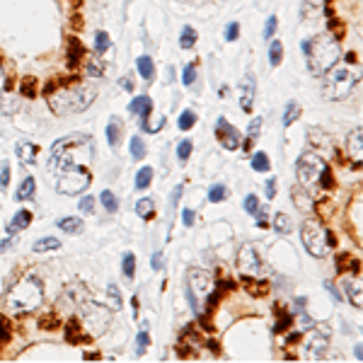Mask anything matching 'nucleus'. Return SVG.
Here are the masks:
<instances>
[{
    "label": "nucleus",
    "mask_w": 363,
    "mask_h": 363,
    "mask_svg": "<svg viewBox=\"0 0 363 363\" xmlns=\"http://www.w3.org/2000/svg\"><path fill=\"white\" fill-rule=\"evenodd\" d=\"M90 160H92V138L75 133V136H66V138L54 143L49 165H51V172H58V169L70 167V165L87 167Z\"/></svg>",
    "instance_id": "1"
},
{
    "label": "nucleus",
    "mask_w": 363,
    "mask_h": 363,
    "mask_svg": "<svg viewBox=\"0 0 363 363\" xmlns=\"http://www.w3.org/2000/svg\"><path fill=\"white\" fill-rule=\"evenodd\" d=\"M8 310L15 315H27L39 310L44 303V283L37 276H25L8 291Z\"/></svg>",
    "instance_id": "2"
},
{
    "label": "nucleus",
    "mask_w": 363,
    "mask_h": 363,
    "mask_svg": "<svg viewBox=\"0 0 363 363\" xmlns=\"http://www.w3.org/2000/svg\"><path fill=\"white\" fill-rule=\"evenodd\" d=\"M97 97V90L92 85H75V87H61L49 95V107L56 114H78L85 112L92 99Z\"/></svg>",
    "instance_id": "3"
},
{
    "label": "nucleus",
    "mask_w": 363,
    "mask_h": 363,
    "mask_svg": "<svg viewBox=\"0 0 363 363\" xmlns=\"http://www.w3.org/2000/svg\"><path fill=\"white\" fill-rule=\"evenodd\" d=\"M303 51L307 56V66H310L312 75H324L341 58L339 44L332 37H320L315 42H303Z\"/></svg>",
    "instance_id": "4"
},
{
    "label": "nucleus",
    "mask_w": 363,
    "mask_h": 363,
    "mask_svg": "<svg viewBox=\"0 0 363 363\" xmlns=\"http://www.w3.org/2000/svg\"><path fill=\"white\" fill-rule=\"evenodd\" d=\"M358 85V73H353L349 66H332V68L324 73V87H322V95L329 102H339V99H346L353 92V87Z\"/></svg>",
    "instance_id": "5"
},
{
    "label": "nucleus",
    "mask_w": 363,
    "mask_h": 363,
    "mask_svg": "<svg viewBox=\"0 0 363 363\" xmlns=\"http://www.w3.org/2000/svg\"><path fill=\"white\" fill-rule=\"evenodd\" d=\"M187 293H189V300L194 305V312H204V303L209 300L211 295L216 293V281L209 271L204 269H189V276H187Z\"/></svg>",
    "instance_id": "6"
},
{
    "label": "nucleus",
    "mask_w": 363,
    "mask_h": 363,
    "mask_svg": "<svg viewBox=\"0 0 363 363\" xmlns=\"http://www.w3.org/2000/svg\"><path fill=\"white\" fill-rule=\"evenodd\" d=\"M300 238H303V245H305L307 254H312V257H327L329 250H332V245H329V233H327V228L320 223V221H315V218H307L303 228H300Z\"/></svg>",
    "instance_id": "7"
},
{
    "label": "nucleus",
    "mask_w": 363,
    "mask_h": 363,
    "mask_svg": "<svg viewBox=\"0 0 363 363\" xmlns=\"http://www.w3.org/2000/svg\"><path fill=\"white\" fill-rule=\"evenodd\" d=\"M58 174V192L66 196H78L83 194L85 189L90 187V182H92V177H90V172H87V167H78V165H70V167H63L56 172Z\"/></svg>",
    "instance_id": "8"
},
{
    "label": "nucleus",
    "mask_w": 363,
    "mask_h": 363,
    "mask_svg": "<svg viewBox=\"0 0 363 363\" xmlns=\"http://www.w3.org/2000/svg\"><path fill=\"white\" fill-rule=\"evenodd\" d=\"M327 169V162L322 160L317 153H305L298 157V165H295V172H298V182L305 187V189H312L315 184H320V177Z\"/></svg>",
    "instance_id": "9"
},
{
    "label": "nucleus",
    "mask_w": 363,
    "mask_h": 363,
    "mask_svg": "<svg viewBox=\"0 0 363 363\" xmlns=\"http://www.w3.org/2000/svg\"><path fill=\"white\" fill-rule=\"evenodd\" d=\"M109 322H112V312L104 305H95V303H87V305H85L80 327H85L90 336L104 334V332L109 329Z\"/></svg>",
    "instance_id": "10"
},
{
    "label": "nucleus",
    "mask_w": 363,
    "mask_h": 363,
    "mask_svg": "<svg viewBox=\"0 0 363 363\" xmlns=\"http://www.w3.org/2000/svg\"><path fill=\"white\" fill-rule=\"evenodd\" d=\"M327 349H329V327L320 324V327L312 329V334L307 336V346H305L307 358L310 361H322Z\"/></svg>",
    "instance_id": "11"
},
{
    "label": "nucleus",
    "mask_w": 363,
    "mask_h": 363,
    "mask_svg": "<svg viewBox=\"0 0 363 363\" xmlns=\"http://www.w3.org/2000/svg\"><path fill=\"white\" fill-rule=\"evenodd\" d=\"M238 269L245 274V276H259L264 271V264H262V257L254 245H242L238 252Z\"/></svg>",
    "instance_id": "12"
},
{
    "label": "nucleus",
    "mask_w": 363,
    "mask_h": 363,
    "mask_svg": "<svg viewBox=\"0 0 363 363\" xmlns=\"http://www.w3.org/2000/svg\"><path fill=\"white\" fill-rule=\"evenodd\" d=\"M216 138H218V143L223 145L225 150H238L240 145H242L238 128L230 124L225 116H218V121H216Z\"/></svg>",
    "instance_id": "13"
},
{
    "label": "nucleus",
    "mask_w": 363,
    "mask_h": 363,
    "mask_svg": "<svg viewBox=\"0 0 363 363\" xmlns=\"http://www.w3.org/2000/svg\"><path fill=\"white\" fill-rule=\"evenodd\" d=\"M254 97H257V80H254L252 73H247L238 85V99H240L242 112H252V107H254Z\"/></svg>",
    "instance_id": "14"
},
{
    "label": "nucleus",
    "mask_w": 363,
    "mask_h": 363,
    "mask_svg": "<svg viewBox=\"0 0 363 363\" xmlns=\"http://www.w3.org/2000/svg\"><path fill=\"white\" fill-rule=\"evenodd\" d=\"M346 150H349L351 160L356 167H361V160H363V131L361 128H353L346 138Z\"/></svg>",
    "instance_id": "15"
},
{
    "label": "nucleus",
    "mask_w": 363,
    "mask_h": 363,
    "mask_svg": "<svg viewBox=\"0 0 363 363\" xmlns=\"http://www.w3.org/2000/svg\"><path fill=\"white\" fill-rule=\"evenodd\" d=\"M128 112L133 114V116L145 119L148 114L153 112V99L148 97V95H138V97H133L131 99V104H128Z\"/></svg>",
    "instance_id": "16"
},
{
    "label": "nucleus",
    "mask_w": 363,
    "mask_h": 363,
    "mask_svg": "<svg viewBox=\"0 0 363 363\" xmlns=\"http://www.w3.org/2000/svg\"><path fill=\"white\" fill-rule=\"evenodd\" d=\"M121 136H124V121L119 119V116H112L109 119V126H107V143L116 148L119 143H121Z\"/></svg>",
    "instance_id": "17"
},
{
    "label": "nucleus",
    "mask_w": 363,
    "mask_h": 363,
    "mask_svg": "<svg viewBox=\"0 0 363 363\" xmlns=\"http://www.w3.org/2000/svg\"><path fill=\"white\" fill-rule=\"evenodd\" d=\"M29 223H32V213H29V211H25V209L17 211V213L13 216V221H10V225H8V233H10V235H15V233L25 230Z\"/></svg>",
    "instance_id": "18"
},
{
    "label": "nucleus",
    "mask_w": 363,
    "mask_h": 363,
    "mask_svg": "<svg viewBox=\"0 0 363 363\" xmlns=\"http://www.w3.org/2000/svg\"><path fill=\"white\" fill-rule=\"evenodd\" d=\"M37 155H39V148H37L34 143H20V145H17V157H20L25 165H34Z\"/></svg>",
    "instance_id": "19"
},
{
    "label": "nucleus",
    "mask_w": 363,
    "mask_h": 363,
    "mask_svg": "<svg viewBox=\"0 0 363 363\" xmlns=\"http://www.w3.org/2000/svg\"><path fill=\"white\" fill-rule=\"evenodd\" d=\"M56 225L63 233H68V235H80V233H83V221L75 218V216H66V218H61Z\"/></svg>",
    "instance_id": "20"
},
{
    "label": "nucleus",
    "mask_w": 363,
    "mask_h": 363,
    "mask_svg": "<svg viewBox=\"0 0 363 363\" xmlns=\"http://www.w3.org/2000/svg\"><path fill=\"white\" fill-rule=\"evenodd\" d=\"M136 68H138L140 78L143 80H153L155 78V63L150 56H138V61H136Z\"/></svg>",
    "instance_id": "21"
},
{
    "label": "nucleus",
    "mask_w": 363,
    "mask_h": 363,
    "mask_svg": "<svg viewBox=\"0 0 363 363\" xmlns=\"http://www.w3.org/2000/svg\"><path fill=\"white\" fill-rule=\"evenodd\" d=\"M34 177H25L22 179V184H20V189H17V194H15V199L17 201H29L32 196H34Z\"/></svg>",
    "instance_id": "22"
},
{
    "label": "nucleus",
    "mask_w": 363,
    "mask_h": 363,
    "mask_svg": "<svg viewBox=\"0 0 363 363\" xmlns=\"http://www.w3.org/2000/svg\"><path fill=\"white\" fill-rule=\"evenodd\" d=\"M344 291H346V295H349L351 305H356L358 310H361V303H363V298H361V283H356V281H346V283H344Z\"/></svg>",
    "instance_id": "23"
},
{
    "label": "nucleus",
    "mask_w": 363,
    "mask_h": 363,
    "mask_svg": "<svg viewBox=\"0 0 363 363\" xmlns=\"http://www.w3.org/2000/svg\"><path fill=\"white\" fill-rule=\"evenodd\" d=\"M259 131H262V119L257 116V119H252L250 126H247V140H245L242 150H252V145H254V138L259 136Z\"/></svg>",
    "instance_id": "24"
},
{
    "label": "nucleus",
    "mask_w": 363,
    "mask_h": 363,
    "mask_svg": "<svg viewBox=\"0 0 363 363\" xmlns=\"http://www.w3.org/2000/svg\"><path fill=\"white\" fill-rule=\"evenodd\" d=\"M274 230L281 233V235H288V233L293 230V221H291L286 213H276V216H274Z\"/></svg>",
    "instance_id": "25"
},
{
    "label": "nucleus",
    "mask_w": 363,
    "mask_h": 363,
    "mask_svg": "<svg viewBox=\"0 0 363 363\" xmlns=\"http://www.w3.org/2000/svg\"><path fill=\"white\" fill-rule=\"evenodd\" d=\"M140 126H143L145 133H157V131L165 126V116H155V119H150V114H148L145 119H140Z\"/></svg>",
    "instance_id": "26"
},
{
    "label": "nucleus",
    "mask_w": 363,
    "mask_h": 363,
    "mask_svg": "<svg viewBox=\"0 0 363 363\" xmlns=\"http://www.w3.org/2000/svg\"><path fill=\"white\" fill-rule=\"evenodd\" d=\"M136 213H138L140 218L150 221V218L155 216V204H153V199H140L138 204H136Z\"/></svg>",
    "instance_id": "27"
},
{
    "label": "nucleus",
    "mask_w": 363,
    "mask_h": 363,
    "mask_svg": "<svg viewBox=\"0 0 363 363\" xmlns=\"http://www.w3.org/2000/svg\"><path fill=\"white\" fill-rule=\"evenodd\" d=\"M99 201H102L104 211H109V213H116V209H119V199H116V194L109 192V189H104V192L99 194Z\"/></svg>",
    "instance_id": "28"
},
{
    "label": "nucleus",
    "mask_w": 363,
    "mask_h": 363,
    "mask_svg": "<svg viewBox=\"0 0 363 363\" xmlns=\"http://www.w3.org/2000/svg\"><path fill=\"white\" fill-rule=\"evenodd\" d=\"M150 182H153V167H140L136 172V189H148L150 187Z\"/></svg>",
    "instance_id": "29"
},
{
    "label": "nucleus",
    "mask_w": 363,
    "mask_h": 363,
    "mask_svg": "<svg viewBox=\"0 0 363 363\" xmlns=\"http://www.w3.org/2000/svg\"><path fill=\"white\" fill-rule=\"evenodd\" d=\"M196 37H199V34H196L194 27H189V25H187V27H182L179 46H182V49H192V46L196 44Z\"/></svg>",
    "instance_id": "30"
},
{
    "label": "nucleus",
    "mask_w": 363,
    "mask_h": 363,
    "mask_svg": "<svg viewBox=\"0 0 363 363\" xmlns=\"http://www.w3.org/2000/svg\"><path fill=\"white\" fill-rule=\"evenodd\" d=\"M281 61H283V44L276 39V42H271V46H269V63L276 68V66H281Z\"/></svg>",
    "instance_id": "31"
},
{
    "label": "nucleus",
    "mask_w": 363,
    "mask_h": 363,
    "mask_svg": "<svg viewBox=\"0 0 363 363\" xmlns=\"http://www.w3.org/2000/svg\"><path fill=\"white\" fill-rule=\"evenodd\" d=\"M109 46H112V42H109V34H107L104 29H99L97 34H95V51L102 56L104 51H109Z\"/></svg>",
    "instance_id": "32"
},
{
    "label": "nucleus",
    "mask_w": 363,
    "mask_h": 363,
    "mask_svg": "<svg viewBox=\"0 0 363 363\" xmlns=\"http://www.w3.org/2000/svg\"><path fill=\"white\" fill-rule=\"evenodd\" d=\"M61 247V240L56 238H42L34 242V252H51V250H58Z\"/></svg>",
    "instance_id": "33"
},
{
    "label": "nucleus",
    "mask_w": 363,
    "mask_h": 363,
    "mask_svg": "<svg viewBox=\"0 0 363 363\" xmlns=\"http://www.w3.org/2000/svg\"><path fill=\"white\" fill-rule=\"evenodd\" d=\"M300 116V104L298 102H288L286 104V112H283V126H291Z\"/></svg>",
    "instance_id": "34"
},
{
    "label": "nucleus",
    "mask_w": 363,
    "mask_h": 363,
    "mask_svg": "<svg viewBox=\"0 0 363 363\" xmlns=\"http://www.w3.org/2000/svg\"><path fill=\"white\" fill-rule=\"evenodd\" d=\"M252 167L257 169V172H269V167H271L269 155L266 153H254L252 155Z\"/></svg>",
    "instance_id": "35"
},
{
    "label": "nucleus",
    "mask_w": 363,
    "mask_h": 363,
    "mask_svg": "<svg viewBox=\"0 0 363 363\" xmlns=\"http://www.w3.org/2000/svg\"><path fill=\"white\" fill-rule=\"evenodd\" d=\"M228 199V189H225V184H213L209 192V201L211 204H218V201H225Z\"/></svg>",
    "instance_id": "36"
},
{
    "label": "nucleus",
    "mask_w": 363,
    "mask_h": 363,
    "mask_svg": "<svg viewBox=\"0 0 363 363\" xmlns=\"http://www.w3.org/2000/svg\"><path fill=\"white\" fill-rule=\"evenodd\" d=\"M107 300H109V310H121V295L114 283H109V288H107Z\"/></svg>",
    "instance_id": "37"
},
{
    "label": "nucleus",
    "mask_w": 363,
    "mask_h": 363,
    "mask_svg": "<svg viewBox=\"0 0 363 363\" xmlns=\"http://www.w3.org/2000/svg\"><path fill=\"white\" fill-rule=\"evenodd\" d=\"M194 124H196V114L192 112V109H184V112L179 114V121H177V126H179L182 131H189Z\"/></svg>",
    "instance_id": "38"
},
{
    "label": "nucleus",
    "mask_w": 363,
    "mask_h": 363,
    "mask_svg": "<svg viewBox=\"0 0 363 363\" xmlns=\"http://www.w3.org/2000/svg\"><path fill=\"white\" fill-rule=\"evenodd\" d=\"M124 276L126 279H133V276H136V257H133L131 252L124 254Z\"/></svg>",
    "instance_id": "39"
},
{
    "label": "nucleus",
    "mask_w": 363,
    "mask_h": 363,
    "mask_svg": "<svg viewBox=\"0 0 363 363\" xmlns=\"http://www.w3.org/2000/svg\"><path fill=\"white\" fill-rule=\"evenodd\" d=\"M322 5H324V0H303V13L305 17H312L322 10Z\"/></svg>",
    "instance_id": "40"
},
{
    "label": "nucleus",
    "mask_w": 363,
    "mask_h": 363,
    "mask_svg": "<svg viewBox=\"0 0 363 363\" xmlns=\"http://www.w3.org/2000/svg\"><path fill=\"white\" fill-rule=\"evenodd\" d=\"M131 155H133L136 160L145 157V143L140 140V136H133V138H131Z\"/></svg>",
    "instance_id": "41"
},
{
    "label": "nucleus",
    "mask_w": 363,
    "mask_h": 363,
    "mask_svg": "<svg viewBox=\"0 0 363 363\" xmlns=\"http://www.w3.org/2000/svg\"><path fill=\"white\" fill-rule=\"evenodd\" d=\"M148 341H150L148 332H145V329L138 332V336H136V356H143V353L148 351Z\"/></svg>",
    "instance_id": "42"
},
{
    "label": "nucleus",
    "mask_w": 363,
    "mask_h": 363,
    "mask_svg": "<svg viewBox=\"0 0 363 363\" xmlns=\"http://www.w3.org/2000/svg\"><path fill=\"white\" fill-rule=\"evenodd\" d=\"M192 148H194V143H192V140H182L179 145H177V157H179L182 162H187V160H189Z\"/></svg>",
    "instance_id": "43"
},
{
    "label": "nucleus",
    "mask_w": 363,
    "mask_h": 363,
    "mask_svg": "<svg viewBox=\"0 0 363 363\" xmlns=\"http://www.w3.org/2000/svg\"><path fill=\"white\" fill-rule=\"evenodd\" d=\"M276 29H279V20H276V17L271 15V17L266 20V25H264V32H262V37H264V39H271V37L276 34Z\"/></svg>",
    "instance_id": "44"
},
{
    "label": "nucleus",
    "mask_w": 363,
    "mask_h": 363,
    "mask_svg": "<svg viewBox=\"0 0 363 363\" xmlns=\"http://www.w3.org/2000/svg\"><path fill=\"white\" fill-rule=\"evenodd\" d=\"M102 73H104V66L99 63L97 58H90V61H87V75H92V78H99Z\"/></svg>",
    "instance_id": "45"
},
{
    "label": "nucleus",
    "mask_w": 363,
    "mask_h": 363,
    "mask_svg": "<svg viewBox=\"0 0 363 363\" xmlns=\"http://www.w3.org/2000/svg\"><path fill=\"white\" fill-rule=\"evenodd\" d=\"M242 206H245V211H247V213H252V216H254V213L259 211V199H257L254 194L245 196V204H242Z\"/></svg>",
    "instance_id": "46"
},
{
    "label": "nucleus",
    "mask_w": 363,
    "mask_h": 363,
    "mask_svg": "<svg viewBox=\"0 0 363 363\" xmlns=\"http://www.w3.org/2000/svg\"><path fill=\"white\" fill-rule=\"evenodd\" d=\"M182 83L187 85V87L196 83V66H187V68H184V73H182Z\"/></svg>",
    "instance_id": "47"
},
{
    "label": "nucleus",
    "mask_w": 363,
    "mask_h": 363,
    "mask_svg": "<svg viewBox=\"0 0 363 363\" xmlns=\"http://www.w3.org/2000/svg\"><path fill=\"white\" fill-rule=\"evenodd\" d=\"M78 209L83 211V213H87V216L95 213V199H92V196H83L80 204H78Z\"/></svg>",
    "instance_id": "48"
},
{
    "label": "nucleus",
    "mask_w": 363,
    "mask_h": 363,
    "mask_svg": "<svg viewBox=\"0 0 363 363\" xmlns=\"http://www.w3.org/2000/svg\"><path fill=\"white\" fill-rule=\"evenodd\" d=\"M8 184H10V165H8V162H3V165H0V189L5 192V189H8Z\"/></svg>",
    "instance_id": "49"
},
{
    "label": "nucleus",
    "mask_w": 363,
    "mask_h": 363,
    "mask_svg": "<svg viewBox=\"0 0 363 363\" xmlns=\"http://www.w3.org/2000/svg\"><path fill=\"white\" fill-rule=\"evenodd\" d=\"M240 37V25L238 22H230L228 27H225V42H235Z\"/></svg>",
    "instance_id": "50"
},
{
    "label": "nucleus",
    "mask_w": 363,
    "mask_h": 363,
    "mask_svg": "<svg viewBox=\"0 0 363 363\" xmlns=\"http://www.w3.org/2000/svg\"><path fill=\"white\" fill-rule=\"evenodd\" d=\"M10 339V324L5 317H0V341H8Z\"/></svg>",
    "instance_id": "51"
},
{
    "label": "nucleus",
    "mask_w": 363,
    "mask_h": 363,
    "mask_svg": "<svg viewBox=\"0 0 363 363\" xmlns=\"http://www.w3.org/2000/svg\"><path fill=\"white\" fill-rule=\"evenodd\" d=\"M182 221H184V225H194L196 213L192 209H184V211H182Z\"/></svg>",
    "instance_id": "52"
},
{
    "label": "nucleus",
    "mask_w": 363,
    "mask_h": 363,
    "mask_svg": "<svg viewBox=\"0 0 363 363\" xmlns=\"http://www.w3.org/2000/svg\"><path fill=\"white\" fill-rule=\"evenodd\" d=\"M274 194H276V177L266 182V199H274Z\"/></svg>",
    "instance_id": "53"
},
{
    "label": "nucleus",
    "mask_w": 363,
    "mask_h": 363,
    "mask_svg": "<svg viewBox=\"0 0 363 363\" xmlns=\"http://www.w3.org/2000/svg\"><path fill=\"white\" fill-rule=\"evenodd\" d=\"M119 85L124 87L126 92H131V90H133V80H131V78H121V80H119Z\"/></svg>",
    "instance_id": "54"
},
{
    "label": "nucleus",
    "mask_w": 363,
    "mask_h": 363,
    "mask_svg": "<svg viewBox=\"0 0 363 363\" xmlns=\"http://www.w3.org/2000/svg\"><path fill=\"white\" fill-rule=\"evenodd\" d=\"M162 254H153V269L155 271H160V269H162Z\"/></svg>",
    "instance_id": "55"
},
{
    "label": "nucleus",
    "mask_w": 363,
    "mask_h": 363,
    "mask_svg": "<svg viewBox=\"0 0 363 363\" xmlns=\"http://www.w3.org/2000/svg\"><path fill=\"white\" fill-rule=\"evenodd\" d=\"M13 247V240L10 238H5V240H0V252H5V250H10Z\"/></svg>",
    "instance_id": "56"
},
{
    "label": "nucleus",
    "mask_w": 363,
    "mask_h": 363,
    "mask_svg": "<svg viewBox=\"0 0 363 363\" xmlns=\"http://www.w3.org/2000/svg\"><path fill=\"white\" fill-rule=\"evenodd\" d=\"M324 286H327V291H329V293L334 295V300H341V295H339V291H336V288L332 286V283H324Z\"/></svg>",
    "instance_id": "57"
},
{
    "label": "nucleus",
    "mask_w": 363,
    "mask_h": 363,
    "mask_svg": "<svg viewBox=\"0 0 363 363\" xmlns=\"http://www.w3.org/2000/svg\"><path fill=\"white\" fill-rule=\"evenodd\" d=\"M353 353H356V358L361 361V358H363V346H361V344H356V349H353Z\"/></svg>",
    "instance_id": "58"
},
{
    "label": "nucleus",
    "mask_w": 363,
    "mask_h": 363,
    "mask_svg": "<svg viewBox=\"0 0 363 363\" xmlns=\"http://www.w3.org/2000/svg\"><path fill=\"white\" fill-rule=\"evenodd\" d=\"M3 85H5V80H3V70H0V92H3Z\"/></svg>",
    "instance_id": "59"
}]
</instances>
